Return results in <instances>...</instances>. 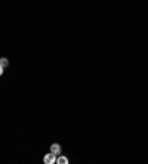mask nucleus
Masks as SVG:
<instances>
[{"instance_id": "1", "label": "nucleus", "mask_w": 148, "mask_h": 164, "mask_svg": "<svg viewBox=\"0 0 148 164\" xmlns=\"http://www.w3.org/2000/svg\"><path fill=\"white\" fill-rule=\"evenodd\" d=\"M43 163H44V164H54V163H56V155H55L54 152L46 154L44 158H43Z\"/></svg>"}, {"instance_id": "2", "label": "nucleus", "mask_w": 148, "mask_h": 164, "mask_svg": "<svg viewBox=\"0 0 148 164\" xmlns=\"http://www.w3.org/2000/svg\"><path fill=\"white\" fill-rule=\"evenodd\" d=\"M51 152H54L55 155H59V154H61V146H59V144H52V145H51Z\"/></svg>"}, {"instance_id": "3", "label": "nucleus", "mask_w": 148, "mask_h": 164, "mask_svg": "<svg viewBox=\"0 0 148 164\" xmlns=\"http://www.w3.org/2000/svg\"><path fill=\"white\" fill-rule=\"evenodd\" d=\"M56 163L58 164H68V158H65V157H59V158H56Z\"/></svg>"}, {"instance_id": "4", "label": "nucleus", "mask_w": 148, "mask_h": 164, "mask_svg": "<svg viewBox=\"0 0 148 164\" xmlns=\"http://www.w3.org/2000/svg\"><path fill=\"white\" fill-rule=\"evenodd\" d=\"M8 64H9V62H8V59H6V58H0V67L6 68V67H8Z\"/></svg>"}, {"instance_id": "5", "label": "nucleus", "mask_w": 148, "mask_h": 164, "mask_svg": "<svg viewBox=\"0 0 148 164\" xmlns=\"http://www.w3.org/2000/svg\"><path fill=\"white\" fill-rule=\"evenodd\" d=\"M3 69H5L3 67H0V76H2V74H3Z\"/></svg>"}]
</instances>
